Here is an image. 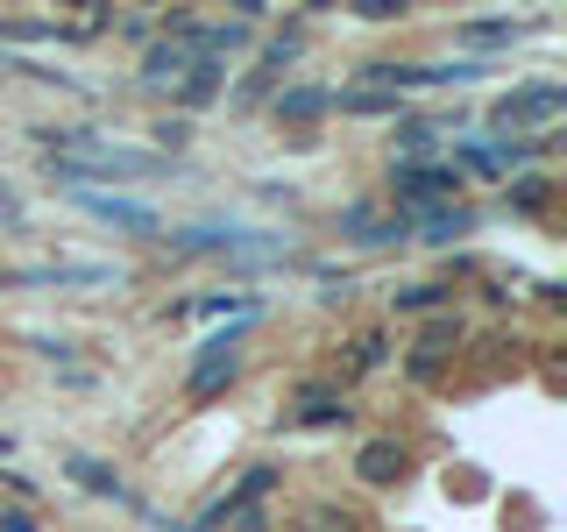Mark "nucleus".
<instances>
[{"mask_svg":"<svg viewBox=\"0 0 567 532\" xmlns=\"http://www.w3.org/2000/svg\"><path fill=\"white\" fill-rule=\"evenodd\" d=\"M50 150L64 156L71 177H150L156 171V150H135V142H114V135H50Z\"/></svg>","mask_w":567,"mask_h":532,"instance_id":"f257e3e1","label":"nucleus"},{"mask_svg":"<svg viewBox=\"0 0 567 532\" xmlns=\"http://www.w3.org/2000/svg\"><path fill=\"white\" fill-rule=\"evenodd\" d=\"M22 284H50V291H121L128 270H121V263H79V256H64V263H29Z\"/></svg>","mask_w":567,"mask_h":532,"instance_id":"f03ea898","label":"nucleus"},{"mask_svg":"<svg viewBox=\"0 0 567 532\" xmlns=\"http://www.w3.org/2000/svg\"><path fill=\"white\" fill-rule=\"evenodd\" d=\"M454 185H461V171L454 164H419V171H398L390 177V192H398L404 206H433V200H454Z\"/></svg>","mask_w":567,"mask_h":532,"instance_id":"7ed1b4c3","label":"nucleus"},{"mask_svg":"<svg viewBox=\"0 0 567 532\" xmlns=\"http://www.w3.org/2000/svg\"><path fill=\"white\" fill-rule=\"evenodd\" d=\"M560 85H525V93H511L504 106H496V121L504 129H532V121H546V114H560Z\"/></svg>","mask_w":567,"mask_h":532,"instance_id":"20e7f679","label":"nucleus"},{"mask_svg":"<svg viewBox=\"0 0 567 532\" xmlns=\"http://www.w3.org/2000/svg\"><path fill=\"white\" fill-rule=\"evenodd\" d=\"M85 206L100 213V221H114V227H128V235H156V213L150 206H135V200H114V192H85Z\"/></svg>","mask_w":567,"mask_h":532,"instance_id":"39448f33","label":"nucleus"},{"mask_svg":"<svg viewBox=\"0 0 567 532\" xmlns=\"http://www.w3.org/2000/svg\"><path fill=\"white\" fill-rule=\"evenodd\" d=\"M241 369V355H235V341H206V355H199V369H192V398H213L227 377Z\"/></svg>","mask_w":567,"mask_h":532,"instance_id":"423d86ee","label":"nucleus"},{"mask_svg":"<svg viewBox=\"0 0 567 532\" xmlns=\"http://www.w3.org/2000/svg\"><path fill=\"white\" fill-rule=\"evenodd\" d=\"M333 93L327 85H291V93H277V121H312V114H327Z\"/></svg>","mask_w":567,"mask_h":532,"instance_id":"0eeeda50","label":"nucleus"},{"mask_svg":"<svg viewBox=\"0 0 567 532\" xmlns=\"http://www.w3.org/2000/svg\"><path fill=\"white\" fill-rule=\"evenodd\" d=\"M398 469H404V448H390V440H369L362 448V483H390Z\"/></svg>","mask_w":567,"mask_h":532,"instance_id":"6e6552de","label":"nucleus"},{"mask_svg":"<svg viewBox=\"0 0 567 532\" xmlns=\"http://www.w3.org/2000/svg\"><path fill=\"white\" fill-rule=\"evenodd\" d=\"M419 227H425V242H454V235H468V213L461 206H425Z\"/></svg>","mask_w":567,"mask_h":532,"instance_id":"1a4fd4ad","label":"nucleus"},{"mask_svg":"<svg viewBox=\"0 0 567 532\" xmlns=\"http://www.w3.org/2000/svg\"><path fill=\"white\" fill-rule=\"evenodd\" d=\"M213 85H220V64H206V58H199V64L185 71V79H177V100H206Z\"/></svg>","mask_w":567,"mask_h":532,"instance_id":"9d476101","label":"nucleus"},{"mask_svg":"<svg viewBox=\"0 0 567 532\" xmlns=\"http://www.w3.org/2000/svg\"><path fill=\"white\" fill-rule=\"evenodd\" d=\"M433 306H447L440 284H412V291H398V313H433Z\"/></svg>","mask_w":567,"mask_h":532,"instance_id":"9b49d317","label":"nucleus"},{"mask_svg":"<svg viewBox=\"0 0 567 532\" xmlns=\"http://www.w3.org/2000/svg\"><path fill=\"white\" fill-rule=\"evenodd\" d=\"M71 475H79L85 490H106V497H121V483H114V475H106V469H93V461H71Z\"/></svg>","mask_w":567,"mask_h":532,"instance_id":"f8f14e48","label":"nucleus"},{"mask_svg":"<svg viewBox=\"0 0 567 532\" xmlns=\"http://www.w3.org/2000/svg\"><path fill=\"white\" fill-rule=\"evenodd\" d=\"M511 35H518L511 22H468V43H511Z\"/></svg>","mask_w":567,"mask_h":532,"instance_id":"ddd939ff","label":"nucleus"},{"mask_svg":"<svg viewBox=\"0 0 567 532\" xmlns=\"http://www.w3.org/2000/svg\"><path fill=\"white\" fill-rule=\"evenodd\" d=\"M348 114H390V93H348Z\"/></svg>","mask_w":567,"mask_h":532,"instance_id":"4468645a","label":"nucleus"},{"mask_svg":"<svg viewBox=\"0 0 567 532\" xmlns=\"http://www.w3.org/2000/svg\"><path fill=\"white\" fill-rule=\"evenodd\" d=\"M383 362V341L377 334H362V341H354V369H377Z\"/></svg>","mask_w":567,"mask_h":532,"instance_id":"2eb2a0df","label":"nucleus"},{"mask_svg":"<svg viewBox=\"0 0 567 532\" xmlns=\"http://www.w3.org/2000/svg\"><path fill=\"white\" fill-rule=\"evenodd\" d=\"M312 519H319L312 532H354V525H348V511H312Z\"/></svg>","mask_w":567,"mask_h":532,"instance_id":"dca6fc26","label":"nucleus"},{"mask_svg":"<svg viewBox=\"0 0 567 532\" xmlns=\"http://www.w3.org/2000/svg\"><path fill=\"white\" fill-rule=\"evenodd\" d=\"M0 532H35V525L22 519V511H0Z\"/></svg>","mask_w":567,"mask_h":532,"instance_id":"f3484780","label":"nucleus"}]
</instances>
